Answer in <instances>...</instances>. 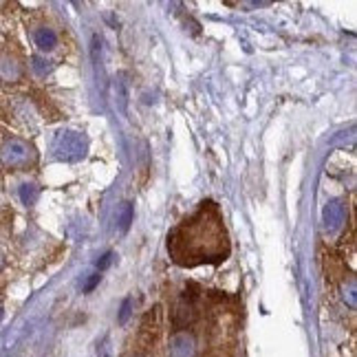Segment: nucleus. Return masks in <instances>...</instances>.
<instances>
[{"mask_svg": "<svg viewBox=\"0 0 357 357\" xmlns=\"http://www.w3.org/2000/svg\"><path fill=\"white\" fill-rule=\"evenodd\" d=\"M168 252L176 265L195 267L201 263H223L229 254V241L218 208L208 201L199 212L178 225L168 238Z\"/></svg>", "mask_w": 357, "mask_h": 357, "instance_id": "1", "label": "nucleus"}, {"mask_svg": "<svg viewBox=\"0 0 357 357\" xmlns=\"http://www.w3.org/2000/svg\"><path fill=\"white\" fill-rule=\"evenodd\" d=\"M0 161L7 168H22L31 161V146L24 144L22 139H9L0 148Z\"/></svg>", "mask_w": 357, "mask_h": 357, "instance_id": "2", "label": "nucleus"}, {"mask_svg": "<svg viewBox=\"0 0 357 357\" xmlns=\"http://www.w3.org/2000/svg\"><path fill=\"white\" fill-rule=\"evenodd\" d=\"M56 155L60 159H66V161L84 157V142H82V135L68 132V130L60 132L56 137Z\"/></svg>", "mask_w": 357, "mask_h": 357, "instance_id": "3", "label": "nucleus"}, {"mask_svg": "<svg viewBox=\"0 0 357 357\" xmlns=\"http://www.w3.org/2000/svg\"><path fill=\"white\" fill-rule=\"evenodd\" d=\"M33 38H36V45H38L40 51H51V49H56V45H58V36L53 33L51 29H38Z\"/></svg>", "mask_w": 357, "mask_h": 357, "instance_id": "4", "label": "nucleus"}, {"mask_svg": "<svg viewBox=\"0 0 357 357\" xmlns=\"http://www.w3.org/2000/svg\"><path fill=\"white\" fill-rule=\"evenodd\" d=\"M20 201L24 203V205H33L36 203V197H38V188L36 185H31V183H24V185H20Z\"/></svg>", "mask_w": 357, "mask_h": 357, "instance_id": "5", "label": "nucleus"}, {"mask_svg": "<svg viewBox=\"0 0 357 357\" xmlns=\"http://www.w3.org/2000/svg\"><path fill=\"white\" fill-rule=\"evenodd\" d=\"M132 223V208L128 203H123V214H121V229L126 231Z\"/></svg>", "mask_w": 357, "mask_h": 357, "instance_id": "6", "label": "nucleus"}, {"mask_svg": "<svg viewBox=\"0 0 357 357\" xmlns=\"http://www.w3.org/2000/svg\"><path fill=\"white\" fill-rule=\"evenodd\" d=\"M130 298H126V300H123V307H121V315H119V322L123 324V322H126L128 320V313H130Z\"/></svg>", "mask_w": 357, "mask_h": 357, "instance_id": "7", "label": "nucleus"}, {"mask_svg": "<svg viewBox=\"0 0 357 357\" xmlns=\"http://www.w3.org/2000/svg\"><path fill=\"white\" fill-rule=\"evenodd\" d=\"M98 282H100V273H95V276L91 278V282L84 287V291H93V289H95V284H98Z\"/></svg>", "mask_w": 357, "mask_h": 357, "instance_id": "8", "label": "nucleus"}, {"mask_svg": "<svg viewBox=\"0 0 357 357\" xmlns=\"http://www.w3.org/2000/svg\"><path fill=\"white\" fill-rule=\"evenodd\" d=\"M111 258H113V254H106V256L102 258V263H100V269H104V267L111 265Z\"/></svg>", "mask_w": 357, "mask_h": 357, "instance_id": "9", "label": "nucleus"}, {"mask_svg": "<svg viewBox=\"0 0 357 357\" xmlns=\"http://www.w3.org/2000/svg\"><path fill=\"white\" fill-rule=\"evenodd\" d=\"M0 318H3V309H0Z\"/></svg>", "mask_w": 357, "mask_h": 357, "instance_id": "10", "label": "nucleus"}, {"mask_svg": "<svg viewBox=\"0 0 357 357\" xmlns=\"http://www.w3.org/2000/svg\"><path fill=\"white\" fill-rule=\"evenodd\" d=\"M0 267H3V258H0Z\"/></svg>", "mask_w": 357, "mask_h": 357, "instance_id": "11", "label": "nucleus"}]
</instances>
